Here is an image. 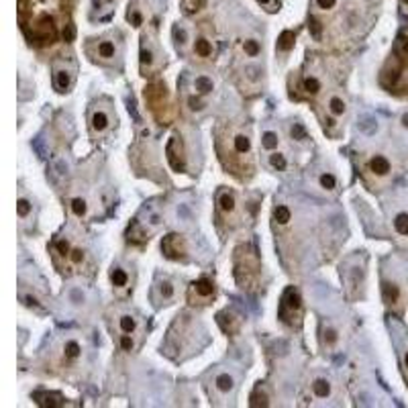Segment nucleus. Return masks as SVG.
I'll list each match as a JSON object with an SVG mask.
<instances>
[{
  "mask_svg": "<svg viewBox=\"0 0 408 408\" xmlns=\"http://www.w3.org/2000/svg\"><path fill=\"white\" fill-rule=\"evenodd\" d=\"M190 296H192V300H211V298H214V284L211 280H206V277H202V280H196L192 282V288H190Z\"/></svg>",
  "mask_w": 408,
  "mask_h": 408,
  "instance_id": "nucleus-1",
  "label": "nucleus"
},
{
  "mask_svg": "<svg viewBox=\"0 0 408 408\" xmlns=\"http://www.w3.org/2000/svg\"><path fill=\"white\" fill-rule=\"evenodd\" d=\"M162 251L172 260H178L184 253V241L180 239V235H167L162 241Z\"/></svg>",
  "mask_w": 408,
  "mask_h": 408,
  "instance_id": "nucleus-2",
  "label": "nucleus"
},
{
  "mask_svg": "<svg viewBox=\"0 0 408 408\" xmlns=\"http://www.w3.org/2000/svg\"><path fill=\"white\" fill-rule=\"evenodd\" d=\"M300 306H302V298L300 294H298V290H294V288H288L284 298H282V310H300Z\"/></svg>",
  "mask_w": 408,
  "mask_h": 408,
  "instance_id": "nucleus-3",
  "label": "nucleus"
},
{
  "mask_svg": "<svg viewBox=\"0 0 408 408\" xmlns=\"http://www.w3.org/2000/svg\"><path fill=\"white\" fill-rule=\"evenodd\" d=\"M90 127L94 133H104L108 127H111V116H108L104 111H94L92 118H90Z\"/></svg>",
  "mask_w": 408,
  "mask_h": 408,
  "instance_id": "nucleus-4",
  "label": "nucleus"
},
{
  "mask_svg": "<svg viewBox=\"0 0 408 408\" xmlns=\"http://www.w3.org/2000/svg\"><path fill=\"white\" fill-rule=\"evenodd\" d=\"M370 170H372L375 176H388V174H390V170H392V165H390V162H388V157H384V155H374V157L370 159Z\"/></svg>",
  "mask_w": 408,
  "mask_h": 408,
  "instance_id": "nucleus-5",
  "label": "nucleus"
},
{
  "mask_svg": "<svg viewBox=\"0 0 408 408\" xmlns=\"http://www.w3.org/2000/svg\"><path fill=\"white\" fill-rule=\"evenodd\" d=\"M139 62H141V69L145 72V69H149L153 65V62H155V53H153V49H151V45H149V41H147V37H143V43H141V53H139Z\"/></svg>",
  "mask_w": 408,
  "mask_h": 408,
  "instance_id": "nucleus-6",
  "label": "nucleus"
},
{
  "mask_svg": "<svg viewBox=\"0 0 408 408\" xmlns=\"http://www.w3.org/2000/svg\"><path fill=\"white\" fill-rule=\"evenodd\" d=\"M194 53L198 57H202V59H208V57L214 53V47H212V43L208 41L206 37H198L196 41H194Z\"/></svg>",
  "mask_w": 408,
  "mask_h": 408,
  "instance_id": "nucleus-7",
  "label": "nucleus"
},
{
  "mask_svg": "<svg viewBox=\"0 0 408 408\" xmlns=\"http://www.w3.org/2000/svg\"><path fill=\"white\" fill-rule=\"evenodd\" d=\"M218 208H221V212H225V214H233L235 208H237L235 196H233L231 192L223 190L221 194H218Z\"/></svg>",
  "mask_w": 408,
  "mask_h": 408,
  "instance_id": "nucleus-8",
  "label": "nucleus"
},
{
  "mask_svg": "<svg viewBox=\"0 0 408 408\" xmlns=\"http://www.w3.org/2000/svg\"><path fill=\"white\" fill-rule=\"evenodd\" d=\"M53 82H55V88L59 92H67L69 86H72V74H69L67 69H55Z\"/></svg>",
  "mask_w": 408,
  "mask_h": 408,
  "instance_id": "nucleus-9",
  "label": "nucleus"
},
{
  "mask_svg": "<svg viewBox=\"0 0 408 408\" xmlns=\"http://www.w3.org/2000/svg\"><path fill=\"white\" fill-rule=\"evenodd\" d=\"M233 149L239 155H247L251 151V139L247 135H243V133H237L233 137Z\"/></svg>",
  "mask_w": 408,
  "mask_h": 408,
  "instance_id": "nucleus-10",
  "label": "nucleus"
},
{
  "mask_svg": "<svg viewBox=\"0 0 408 408\" xmlns=\"http://www.w3.org/2000/svg\"><path fill=\"white\" fill-rule=\"evenodd\" d=\"M331 392H333L331 382L325 380V377H318V380L312 382V394H314L316 398H329Z\"/></svg>",
  "mask_w": 408,
  "mask_h": 408,
  "instance_id": "nucleus-11",
  "label": "nucleus"
},
{
  "mask_svg": "<svg viewBox=\"0 0 408 408\" xmlns=\"http://www.w3.org/2000/svg\"><path fill=\"white\" fill-rule=\"evenodd\" d=\"M111 282H113L114 288H127V284H129L127 270H123L121 265H114L113 270H111Z\"/></svg>",
  "mask_w": 408,
  "mask_h": 408,
  "instance_id": "nucleus-12",
  "label": "nucleus"
},
{
  "mask_svg": "<svg viewBox=\"0 0 408 408\" xmlns=\"http://www.w3.org/2000/svg\"><path fill=\"white\" fill-rule=\"evenodd\" d=\"M214 386H216L218 392L227 394V392H231L233 388H235V380H233L231 374H218V375L214 377Z\"/></svg>",
  "mask_w": 408,
  "mask_h": 408,
  "instance_id": "nucleus-13",
  "label": "nucleus"
},
{
  "mask_svg": "<svg viewBox=\"0 0 408 408\" xmlns=\"http://www.w3.org/2000/svg\"><path fill=\"white\" fill-rule=\"evenodd\" d=\"M382 294H384V302L386 304H396L398 298H400V290H398V286L390 284V282L382 284Z\"/></svg>",
  "mask_w": 408,
  "mask_h": 408,
  "instance_id": "nucleus-14",
  "label": "nucleus"
},
{
  "mask_svg": "<svg viewBox=\"0 0 408 408\" xmlns=\"http://www.w3.org/2000/svg\"><path fill=\"white\" fill-rule=\"evenodd\" d=\"M194 90L198 92V94H211L212 90H214V82L208 76H198L196 80H194Z\"/></svg>",
  "mask_w": 408,
  "mask_h": 408,
  "instance_id": "nucleus-15",
  "label": "nucleus"
},
{
  "mask_svg": "<svg viewBox=\"0 0 408 408\" xmlns=\"http://www.w3.org/2000/svg\"><path fill=\"white\" fill-rule=\"evenodd\" d=\"M294 43H296V35L292 31H284L280 37H277V45L276 47H277V51L288 53L294 47Z\"/></svg>",
  "mask_w": 408,
  "mask_h": 408,
  "instance_id": "nucleus-16",
  "label": "nucleus"
},
{
  "mask_svg": "<svg viewBox=\"0 0 408 408\" xmlns=\"http://www.w3.org/2000/svg\"><path fill=\"white\" fill-rule=\"evenodd\" d=\"M302 90H304L306 94L314 96V94H318V92L323 90V84H321V80H318V78H314V76H306V78L302 80Z\"/></svg>",
  "mask_w": 408,
  "mask_h": 408,
  "instance_id": "nucleus-17",
  "label": "nucleus"
},
{
  "mask_svg": "<svg viewBox=\"0 0 408 408\" xmlns=\"http://www.w3.org/2000/svg\"><path fill=\"white\" fill-rule=\"evenodd\" d=\"M64 355H65V359H78V357L82 355V345L76 339H67L64 343Z\"/></svg>",
  "mask_w": 408,
  "mask_h": 408,
  "instance_id": "nucleus-18",
  "label": "nucleus"
},
{
  "mask_svg": "<svg viewBox=\"0 0 408 408\" xmlns=\"http://www.w3.org/2000/svg\"><path fill=\"white\" fill-rule=\"evenodd\" d=\"M329 113L333 116H343L347 113V104L341 96H331L329 98Z\"/></svg>",
  "mask_w": 408,
  "mask_h": 408,
  "instance_id": "nucleus-19",
  "label": "nucleus"
},
{
  "mask_svg": "<svg viewBox=\"0 0 408 408\" xmlns=\"http://www.w3.org/2000/svg\"><path fill=\"white\" fill-rule=\"evenodd\" d=\"M261 147L267 149V151H274V149L280 147V135L274 131H265L261 135Z\"/></svg>",
  "mask_w": 408,
  "mask_h": 408,
  "instance_id": "nucleus-20",
  "label": "nucleus"
},
{
  "mask_svg": "<svg viewBox=\"0 0 408 408\" xmlns=\"http://www.w3.org/2000/svg\"><path fill=\"white\" fill-rule=\"evenodd\" d=\"M114 55H116V45L113 41H108V39H106V41L98 43V57H100V59H106V62H108V59H113Z\"/></svg>",
  "mask_w": 408,
  "mask_h": 408,
  "instance_id": "nucleus-21",
  "label": "nucleus"
},
{
  "mask_svg": "<svg viewBox=\"0 0 408 408\" xmlns=\"http://www.w3.org/2000/svg\"><path fill=\"white\" fill-rule=\"evenodd\" d=\"M274 221L277 223V225H288L292 221V211L288 206H284V204H280V206H276L274 208Z\"/></svg>",
  "mask_w": 408,
  "mask_h": 408,
  "instance_id": "nucleus-22",
  "label": "nucleus"
},
{
  "mask_svg": "<svg viewBox=\"0 0 408 408\" xmlns=\"http://www.w3.org/2000/svg\"><path fill=\"white\" fill-rule=\"evenodd\" d=\"M243 51L247 57H257L261 53V43L257 39H245L243 41Z\"/></svg>",
  "mask_w": 408,
  "mask_h": 408,
  "instance_id": "nucleus-23",
  "label": "nucleus"
},
{
  "mask_svg": "<svg viewBox=\"0 0 408 408\" xmlns=\"http://www.w3.org/2000/svg\"><path fill=\"white\" fill-rule=\"evenodd\" d=\"M69 208H72V212L78 218H82L88 212V202L84 200V198H72V200H69Z\"/></svg>",
  "mask_w": 408,
  "mask_h": 408,
  "instance_id": "nucleus-24",
  "label": "nucleus"
},
{
  "mask_svg": "<svg viewBox=\"0 0 408 408\" xmlns=\"http://www.w3.org/2000/svg\"><path fill=\"white\" fill-rule=\"evenodd\" d=\"M118 329H121L123 333H129V335H131V333L137 329L135 316H131V314H123L121 318H118Z\"/></svg>",
  "mask_w": 408,
  "mask_h": 408,
  "instance_id": "nucleus-25",
  "label": "nucleus"
},
{
  "mask_svg": "<svg viewBox=\"0 0 408 408\" xmlns=\"http://www.w3.org/2000/svg\"><path fill=\"white\" fill-rule=\"evenodd\" d=\"M270 165L274 167V170H277V172H284L286 167H288V159H286L284 153L274 151V153L270 155Z\"/></svg>",
  "mask_w": 408,
  "mask_h": 408,
  "instance_id": "nucleus-26",
  "label": "nucleus"
},
{
  "mask_svg": "<svg viewBox=\"0 0 408 408\" xmlns=\"http://www.w3.org/2000/svg\"><path fill=\"white\" fill-rule=\"evenodd\" d=\"M394 228H396V233L398 235H408V212H400V214H396L394 218Z\"/></svg>",
  "mask_w": 408,
  "mask_h": 408,
  "instance_id": "nucleus-27",
  "label": "nucleus"
},
{
  "mask_svg": "<svg viewBox=\"0 0 408 408\" xmlns=\"http://www.w3.org/2000/svg\"><path fill=\"white\" fill-rule=\"evenodd\" d=\"M174 284L172 282H167V280H163V282H159L157 284V294L162 296V300H172L174 298Z\"/></svg>",
  "mask_w": 408,
  "mask_h": 408,
  "instance_id": "nucleus-28",
  "label": "nucleus"
},
{
  "mask_svg": "<svg viewBox=\"0 0 408 408\" xmlns=\"http://www.w3.org/2000/svg\"><path fill=\"white\" fill-rule=\"evenodd\" d=\"M318 184H321V188H325V190H335V188H337V178L331 172H323L321 178H318Z\"/></svg>",
  "mask_w": 408,
  "mask_h": 408,
  "instance_id": "nucleus-29",
  "label": "nucleus"
},
{
  "mask_svg": "<svg viewBox=\"0 0 408 408\" xmlns=\"http://www.w3.org/2000/svg\"><path fill=\"white\" fill-rule=\"evenodd\" d=\"M33 211V204L27 200V198H18L16 200V214L21 216V218H27L29 214H31Z\"/></svg>",
  "mask_w": 408,
  "mask_h": 408,
  "instance_id": "nucleus-30",
  "label": "nucleus"
},
{
  "mask_svg": "<svg viewBox=\"0 0 408 408\" xmlns=\"http://www.w3.org/2000/svg\"><path fill=\"white\" fill-rule=\"evenodd\" d=\"M127 18H129V23H131L133 27H141L143 25V15L139 13V8H131V11H129V15H127Z\"/></svg>",
  "mask_w": 408,
  "mask_h": 408,
  "instance_id": "nucleus-31",
  "label": "nucleus"
},
{
  "mask_svg": "<svg viewBox=\"0 0 408 408\" xmlns=\"http://www.w3.org/2000/svg\"><path fill=\"white\" fill-rule=\"evenodd\" d=\"M84 260H86V253L80 249V247H74V249L69 251V261H72L74 265H82Z\"/></svg>",
  "mask_w": 408,
  "mask_h": 408,
  "instance_id": "nucleus-32",
  "label": "nucleus"
},
{
  "mask_svg": "<svg viewBox=\"0 0 408 408\" xmlns=\"http://www.w3.org/2000/svg\"><path fill=\"white\" fill-rule=\"evenodd\" d=\"M337 341H339V335H337V331L331 329V326H326V329H325V343H326V347H333Z\"/></svg>",
  "mask_w": 408,
  "mask_h": 408,
  "instance_id": "nucleus-33",
  "label": "nucleus"
},
{
  "mask_svg": "<svg viewBox=\"0 0 408 408\" xmlns=\"http://www.w3.org/2000/svg\"><path fill=\"white\" fill-rule=\"evenodd\" d=\"M121 349L123 351H133L135 349V341H133V337L129 335V333H125L121 337Z\"/></svg>",
  "mask_w": 408,
  "mask_h": 408,
  "instance_id": "nucleus-34",
  "label": "nucleus"
},
{
  "mask_svg": "<svg viewBox=\"0 0 408 408\" xmlns=\"http://www.w3.org/2000/svg\"><path fill=\"white\" fill-rule=\"evenodd\" d=\"M55 249H57V253H59V255L69 257V251H72V247H69V243H67V241H64V239H62V241H57V243H55Z\"/></svg>",
  "mask_w": 408,
  "mask_h": 408,
  "instance_id": "nucleus-35",
  "label": "nucleus"
},
{
  "mask_svg": "<svg viewBox=\"0 0 408 408\" xmlns=\"http://www.w3.org/2000/svg\"><path fill=\"white\" fill-rule=\"evenodd\" d=\"M251 406H267V396H265V394L260 396V390H257V392L251 396Z\"/></svg>",
  "mask_w": 408,
  "mask_h": 408,
  "instance_id": "nucleus-36",
  "label": "nucleus"
},
{
  "mask_svg": "<svg viewBox=\"0 0 408 408\" xmlns=\"http://www.w3.org/2000/svg\"><path fill=\"white\" fill-rule=\"evenodd\" d=\"M188 104H190L192 111H202V108L206 106V104L200 100V98H196V96H190V98H188Z\"/></svg>",
  "mask_w": 408,
  "mask_h": 408,
  "instance_id": "nucleus-37",
  "label": "nucleus"
},
{
  "mask_svg": "<svg viewBox=\"0 0 408 408\" xmlns=\"http://www.w3.org/2000/svg\"><path fill=\"white\" fill-rule=\"evenodd\" d=\"M337 4V0H316V6L321 8V11H331V8H335Z\"/></svg>",
  "mask_w": 408,
  "mask_h": 408,
  "instance_id": "nucleus-38",
  "label": "nucleus"
},
{
  "mask_svg": "<svg viewBox=\"0 0 408 408\" xmlns=\"http://www.w3.org/2000/svg\"><path fill=\"white\" fill-rule=\"evenodd\" d=\"M174 37L178 39V45H180V43L184 45V43H186V39H188L186 31H184V29H180V27H176V29H174Z\"/></svg>",
  "mask_w": 408,
  "mask_h": 408,
  "instance_id": "nucleus-39",
  "label": "nucleus"
},
{
  "mask_svg": "<svg viewBox=\"0 0 408 408\" xmlns=\"http://www.w3.org/2000/svg\"><path fill=\"white\" fill-rule=\"evenodd\" d=\"M290 133H292V137H294V135L298 137V141H300V139H304V131H302V127H300V125H294Z\"/></svg>",
  "mask_w": 408,
  "mask_h": 408,
  "instance_id": "nucleus-40",
  "label": "nucleus"
},
{
  "mask_svg": "<svg viewBox=\"0 0 408 408\" xmlns=\"http://www.w3.org/2000/svg\"><path fill=\"white\" fill-rule=\"evenodd\" d=\"M400 123H402V127H404V129H408V113H404V114H402Z\"/></svg>",
  "mask_w": 408,
  "mask_h": 408,
  "instance_id": "nucleus-41",
  "label": "nucleus"
},
{
  "mask_svg": "<svg viewBox=\"0 0 408 408\" xmlns=\"http://www.w3.org/2000/svg\"><path fill=\"white\" fill-rule=\"evenodd\" d=\"M257 2H260V4H270L272 0H257Z\"/></svg>",
  "mask_w": 408,
  "mask_h": 408,
  "instance_id": "nucleus-42",
  "label": "nucleus"
},
{
  "mask_svg": "<svg viewBox=\"0 0 408 408\" xmlns=\"http://www.w3.org/2000/svg\"><path fill=\"white\" fill-rule=\"evenodd\" d=\"M404 365L408 367V351H406V355H404Z\"/></svg>",
  "mask_w": 408,
  "mask_h": 408,
  "instance_id": "nucleus-43",
  "label": "nucleus"
},
{
  "mask_svg": "<svg viewBox=\"0 0 408 408\" xmlns=\"http://www.w3.org/2000/svg\"><path fill=\"white\" fill-rule=\"evenodd\" d=\"M104 2H106V4H111V2H114V0H104Z\"/></svg>",
  "mask_w": 408,
  "mask_h": 408,
  "instance_id": "nucleus-44",
  "label": "nucleus"
},
{
  "mask_svg": "<svg viewBox=\"0 0 408 408\" xmlns=\"http://www.w3.org/2000/svg\"><path fill=\"white\" fill-rule=\"evenodd\" d=\"M402 2H404V4H408V0H402Z\"/></svg>",
  "mask_w": 408,
  "mask_h": 408,
  "instance_id": "nucleus-45",
  "label": "nucleus"
}]
</instances>
